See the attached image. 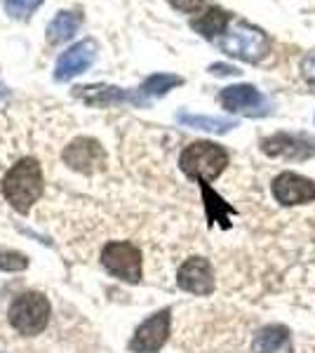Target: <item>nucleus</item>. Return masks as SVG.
<instances>
[{"instance_id": "1", "label": "nucleus", "mask_w": 315, "mask_h": 353, "mask_svg": "<svg viewBox=\"0 0 315 353\" xmlns=\"http://www.w3.org/2000/svg\"><path fill=\"white\" fill-rule=\"evenodd\" d=\"M45 179H43V168L36 158H21L19 163H14L8 170L3 179V196L19 214H26L33 208V203H38V198L43 196Z\"/></svg>"}, {"instance_id": "2", "label": "nucleus", "mask_w": 315, "mask_h": 353, "mask_svg": "<svg viewBox=\"0 0 315 353\" xmlns=\"http://www.w3.org/2000/svg\"><path fill=\"white\" fill-rule=\"evenodd\" d=\"M228 165V153L214 141H193L179 156V168L196 181H214Z\"/></svg>"}, {"instance_id": "3", "label": "nucleus", "mask_w": 315, "mask_h": 353, "mask_svg": "<svg viewBox=\"0 0 315 353\" xmlns=\"http://www.w3.org/2000/svg\"><path fill=\"white\" fill-rule=\"evenodd\" d=\"M216 45L228 57H236V59H243L247 64H256V61H261L263 57L271 52V41H268L266 33L245 24V21H240L231 31L223 33L216 41Z\"/></svg>"}, {"instance_id": "4", "label": "nucleus", "mask_w": 315, "mask_h": 353, "mask_svg": "<svg viewBox=\"0 0 315 353\" xmlns=\"http://www.w3.org/2000/svg\"><path fill=\"white\" fill-rule=\"evenodd\" d=\"M10 325L24 337H36L50 323V301L40 292L19 294L10 306Z\"/></svg>"}, {"instance_id": "5", "label": "nucleus", "mask_w": 315, "mask_h": 353, "mask_svg": "<svg viewBox=\"0 0 315 353\" xmlns=\"http://www.w3.org/2000/svg\"><path fill=\"white\" fill-rule=\"evenodd\" d=\"M101 264L111 276L125 283L141 281V252L136 245L125 241H111L101 250Z\"/></svg>"}, {"instance_id": "6", "label": "nucleus", "mask_w": 315, "mask_h": 353, "mask_svg": "<svg viewBox=\"0 0 315 353\" xmlns=\"http://www.w3.org/2000/svg\"><path fill=\"white\" fill-rule=\"evenodd\" d=\"M261 151L271 158L301 163L315 156V137L306 132H276L261 139Z\"/></svg>"}, {"instance_id": "7", "label": "nucleus", "mask_w": 315, "mask_h": 353, "mask_svg": "<svg viewBox=\"0 0 315 353\" xmlns=\"http://www.w3.org/2000/svg\"><path fill=\"white\" fill-rule=\"evenodd\" d=\"M170 325H172V311L170 309L153 313L148 321H144L139 327H136L134 337H132V341H130V351L158 353L170 337Z\"/></svg>"}, {"instance_id": "8", "label": "nucleus", "mask_w": 315, "mask_h": 353, "mask_svg": "<svg viewBox=\"0 0 315 353\" xmlns=\"http://www.w3.org/2000/svg\"><path fill=\"white\" fill-rule=\"evenodd\" d=\"M64 163L76 172H85L92 174L104 170L106 165V153L101 149V144L96 139H90V137H83V139H76L64 149Z\"/></svg>"}, {"instance_id": "9", "label": "nucleus", "mask_w": 315, "mask_h": 353, "mask_svg": "<svg viewBox=\"0 0 315 353\" xmlns=\"http://www.w3.org/2000/svg\"><path fill=\"white\" fill-rule=\"evenodd\" d=\"M273 198L280 205H306L315 201V181L296 172H280L273 179Z\"/></svg>"}, {"instance_id": "10", "label": "nucleus", "mask_w": 315, "mask_h": 353, "mask_svg": "<svg viewBox=\"0 0 315 353\" xmlns=\"http://www.w3.org/2000/svg\"><path fill=\"white\" fill-rule=\"evenodd\" d=\"M176 285L184 292L191 294H212L214 292V271H212L210 259L205 257H191L181 264V269L176 271Z\"/></svg>"}, {"instance_id": "11", "label": "nucleus", "mask_w": 315, "mask_h": 353, "mask_svg": "<svg viewBox=\"0 0 315 353\" xmlns=\"http://www.w3.org/2000/svg\"><path fill=\"white\" fill-rule=\"evenodd\" d=\"M96 52H99V48H96V43L90 41V38L83 43H76L73 48H68L66 52L57 59L54 81L64 83V81H71V78L80 76V73H85L94 64Z\"/></svg>"}, {"instance_id": "12", "label": "nucleus", "mask_w": 315, "mask_h": 353, "mask_svg": "<svg viewBox=\"0 0 315 353\" xmlns=\"http://www.w3.org/2000/svg\"><path fill=\"white\" fill-rule=\"evenodd\" d=\"M219 101L221 106L226 109L228 113H247V116H263L266 111H261L266 106V99L254 85H231V88L221 90L219 94Z\"/></svg>"}, {"instance_id": "13", "label": "nucleus", "mask_w": 315, "mask_h": 353, "mask_svg": "<svg viewBox=\"0 0 315 353\" xmlns=\"http://www.w3.org/2000/svg\"><path fill=\"white\" fill-rule=\"evenodd\" d=\"M76 97L92 106H108V104H120V101H134V104H144V97L125 92L113 85H85V88H76Z\"/></svg>"}, {"instance_id": "14", "label": "nucleus", "mask_w": 315, "mask_h": 353, "mask_svg": "<svg viewBox=\"0 0 315 353\" xmlns=\"http://www.w3.org/2000/svg\"><path fill=\"white\" fill-rule=\"evenodd\" d=\"M292 349L289 330L285 325H266L256 332L252 341V351L254 353H287Z\"/></svg>"}, {"instance_id": "15", "label": "nucleus", "mask_w": 315, "mask_h": 353, "mask_svg": "<svg viewBox=\"0 0 315 353\" xmlns=\"http://www.w3.org/2000/svg\"><path fill=\"white\" fill-rule=\"evenodd\" d=\"M228 21H231V17H228L226 10L210 8L207 12H203L200 17H196V19L191 21V26H193V31H198L203 38H210V41H219L223 33H226Z\"/></svg>"}, {"instance_id": "16", "label": "nucleus", "mask_w": 315, "mask_h": 353, "mask_svg": "<svg viewBox=\"0 0 315 353\" xmlns=\"http://www.w3.org/2000/svg\"><path fill=\"white\" fill-rule=\"evenodd\" d=\"M176 121L186 128H193V130H205V132H214V134H223L228 130L238 128V121L233 118H219V116H196V113H176Z\"/></svg>"}, {"instance_id": "17", "label": "nucleus", "mask_w": 315, "mask_h": 353, "mask_svg": "<svg viewBox=\"0 0 315 353\" xmlns=\"http://www.w3.org/2000/svg\"><path fill=\"white\" fill-rule=\"evenodd\" d=\"M80 24H83V17H80L78 12H73V10H64V12H59L52 21H50V26H48L50 43H66V41H71V38L78 33Z\"/></svg>"}, {"instance_id": "18", "label": "nucleus", "mask_w": 315, "mask_h": 353, "mask_svg": "<svg viewBox=\"0 0 315 353\" xmlns=\"http://www.w3.org/2000/svg\"><path fill=\"white\" fill-rule=\"evenodd\" d=\"M181 83H184V78L174 76V73H153V76H148L144 85L139 88V94L144 97V99L146 97H163Z\"/></svg>"}, {"instance_id": "19", "label": "nucleus", "mask_w": 315, "mask_h": 353, "mask_svg": "<svg viewBox=\"0 0 315 353\" xmlns=\"http://www.w3.org/2000/svg\"><path fill=\"white\" fill-rule=\"evenodd\" d=\"M200 186H203V196H205V208H207V217H210V221L214 224V221H219V214H216V210L221 212V217H223V221L228 224V214H233V208L231 205H226L223 203V198H219L216 196L214 191L210 189L205 181H200Z\"/></svg>"}, {"instance_id": "20", "label": "nucleus", "mask_w": 315, "mask_h": 353, "mask_svg": "<svg viewBox=\"0 0 315 353\" xmlns=\"http://www.w3.org/2000/svg\"><path fill=\"white\" fill-rule=\"evenodd\" d=\"M43 0H5V10L14 19H28L40 8Z\"/></svg>"}, {"instance_id": "21", "label": "nucleus", "mask_w": 315, "mask_h": 353, "mask_svg": "<svg viewBox=\"0 0 315 353\" xmlns=\"http://www.w3.org/2000/svg\"><path fill=\"white\" fill-rule=\"evenodd\" d=\"M28 266V257L21 252H14V250H8V252H0V271H24Z\"/></svg>"}, {"instance_id": "22", "label": "nucleus", "mask_w": 315, "mask_h": 353, "mask_svg": "<svg viewBox=\"0 0 315 353\" xmlns=\"http://www.w3.org/2000/svg\"><path fill=\"white\" fill-rule=\"evenodd\" d=\"M301 76L308 85L315 88V54H306L301 59Z\"/></svg>"}, {"instance_id": "23", "label": "nucleus", "mask_w": 315, "mask_h": 353, "mask_svg": "<svg viewBox=\"0 0 315 353\" xmlns=\"http://www.w3.org/2000/svg\"><path fill=\"white\" fill-rule=\"evenodd\" d=\"M167 3L179 12H198L205 5V0H167Z\"/></svg>"}, {"instance_id": "24", "label": "nucleus", "mask_w": 315, "mask_h": 353, "mask_svg": "<svg viewBox=\"0 0 315 353\" xmlns=\"http://www.w3.org/2000/svg\"><path fill=\"white\" fill-rule=\"evenodd\" d=\"M210 73H214V76H236L240 71L236 66H228V64H212Z\"/></svg>"}, {"instance_id": "25", "label": "nucleus", "mask_w": 315, "mask_h": 353, "mask_svg": "<svg viewBox=\"0 0 315 353\" xmlns=\"http://www.w3.org/2000/svg\"><path fill=\"white\" fill-rule=\"evenodd\" d=\"M5 99H8V88H5V85L0 83V106L5 104Z\"/></svg>"}]
</instances>
